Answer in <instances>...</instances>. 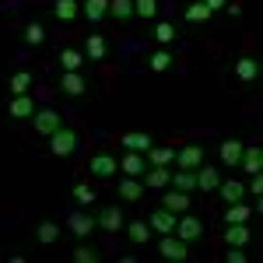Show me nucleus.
I'll return each instance as SVG.
<instances>
[{
    "instance_id": "obj_13",
    "label": "nucleus",
    "mask_w": 263,
    "mask_h": 263,
    "mask_svg": "<svg viewBox=\"0 0 263 263\" xmlns=\"http://www.w3.org/2000/svg\"><path fill=\"white\" fill-rule=\"evenodd\" d=\"M120 172L123 176H134V179H141L144 172H147V162L141 158V151H126L120 158Z\"/></svg>"
},
{
    "instance_id": "obj_34",
    "label": "nucleus",
    "mask_w": 263,
    "mask_h": 263,
    "mask_svg": "<svg viewBox=\"0 0 263 263\" xmlns=\"http://www.w3.org/2000/svg\"><path fill=\"white\" fill-rule=\"evenodd\" d=\"M21 42H25V46H42V42H46V28H42L39 21H32V25L21 32Z\"/></svg>"
},
{
    "instance_id": "obj_7",
    "label": "nucleus",
    "mask_w": 263,
    "mask_h": 263,
    "mask_svg": "<svg viewBox=\"0 0 263 263\" xmlns=\"http://www.w3.org/2000/svg\"><path fill=\"white\" fill-rule=\"evenodd\" d=\"M176 221H179V214H176V211H168V207H158V211H151V218H147L151 232H162V235H168V232L176 228Z\"/></svg>"
},
{
    "instance_id": "obj_32",
    "label": "nucleus",
    "mask_w": 263,
    "mask_h": 263,
    "mask_svg": "<svg viewBox=\"0 0 263 263\" xmlns=\"http://www.w3.org/2000/svg\"><path fill=\"white\" fill-rule=\"evenodd\" d=\"M7 88H11V95H28V88H32V74H28V70H18V74H11Z\"/></svg>"
},
{
    "instance_id": "obj_9",
    "label": "nucleus",
    "mask_w": 263,
    "mask_h": 263,
    "mask_svg": "<svg viewBox=\"0 0 263 263\" xmlns=\"http://www.w3.org/2000/svg\"><path fill=\"white\" fill-rule=\"evenodd\" d=\"M32 120H35V130H39L42 137H49L53 130H60V126H63V120H60V112H57V109H35V116H32Z\"/></svg>"
},
{
    "instance_id": "obj_21",
    "label": "nucleus",
    "mask_w": 263,
    "mask_h": 263,
    "mask_svg": "<svg viewBox=\"0 0 263 263\" xmlns=\"http://www.w3.org/2000/svg\"><path fill=\"white\" fill-rule=\"evenodd\" d=\"M249 239H253V228H249L246 221L228 224V228H224V242H228V246H246Z\"/></svg>"
},
{
    "instance_id": "obj_36",
    "label": "nucleus",
    "mask_w": 263,
    "mask_h": 263,
    "mask_svg": "<svg viewBox=\"0 0 263 263\" xmlns=\"http://www.w3.org/2000/svg\"><path fill=\"white\" fill-rule=\"evenodd\" d=\"M147 67H151L155 74H165V70L172 67V53H168V49H158V53H151V60H147Z\"/></svg>"
},
{
    "instance_id": "obj_1",
    "label": "nucleus",
    "mask_w": 263,
    "mask_h": 263,
    "mask_svg": "<svg viewBox=\"0 0 263 263\" xmlns=\"http://www.w3.org/2000/svg\"><path fill=\"white\" fill-rule=\"evenodd\" d=\"M49 151H53L57 158H67V155H74V151H78V134H74L70 126H60V130H53V134H49Z\"/></svg>"
},
{
    "instance_id": "obj_31",
    "label": "nucleus",
    "mask_w": 263,
    "mask_h": 263,
    "mask_svg": "<svg viewBox=\"0 0 263 263\" xmlns=\"http://www.w3.org/2000/svg\"><path fill=\"white\" fill-rule=\"evenodd\" d=\"M109 14H112L116 21L137 18V14H134V0H109Z\"/></svg>"
},
{
    "instance_id": "obj_26",
    "label": "nucleus",
    "mask_w": 263,
    "mask_h": 263,
    "mask_svg": "<svg viewBox=\"0 0 263 263\" xmlns=\"http://www.w3.org/2000/svg\"><path fill=\"white\" fill-rule=\"evenodd\" d=\"M105 14H109V0H84V18L91 25L105 21Z\"/></svg>"
},
{
    "instance_id": "obj_11",
    "label": "nucleus",
    "mask_w": 263,
    "mask_h": 263,
    "mask_svg": "<svg viewBox=\"0 0 263 263\" xmlns=\"http://www.w3.org/2000/svg\"><path fill=\"white\" fill-rule=\"evenodd\" d=\"M172 235L176 239H182V242H197L203 235V224L197 221V218H179L176 221V228H172Z\"/></svg>"
},
{
    "instance_id": "obj_6",
    "label": "nucleus",
    "mask_w": 263,
    "mask_h": 263,
    "mask_svg": "<svg viewBox=\"0 0 263 263\" xmlns=\"http://www.w3.org/2000/svg\"><path fill=\"white\" fill-rule=\"evenodd\" d=\"M239 168H242V172H249V176L263 172V147H260V144H246V147H242Z\"/></svg>"
},
{
    "instance_id": "obj_33",
    "label": "nucleus",
    "mask_w": 263,
    "mask_h": 263,
    "mask_svg": "<svg viewBox=\"0 0 263 263\" xmlns=\"http://www.w3.org/2000/svg\"><path fill=\"white\" fill-rule=\"evenodd\" d=\"M78 11H81L78 0H57V4H53V14H57L60 21H74V18H78Z\"/></svg>"
},
{
    "instance_id": "obj_8",
    "label": "nucleus",
    "mask_w": 263,
    "mask_h": 263,
    "mask_svg": "<svg viewBox=\"0 0 263 263\" xmlns=\"http://www.w3.org/2000/svg\"><path fill=\"white\" fill-rule=\"evenodd\" d=\"M60 88H63V95H70V99H84V91H88V81L81 78V70H63Z\"/></svg>"
},
{
    "instance_id": "obj_41",
    "label": "nucleus",
    "mask_w": 263,
    "mask_h": 263,
    "mask_svg": "<svg viewBox=\"0 0 263 263\" xmlns=\"http://www.w3.org/2000/svg\"><path fill=\"white\" fill-rule=\"evenodd\" d=\"M224 260H228V263H246L249 256L242 253V246H228V253H224Z\"/></svg>"
},
{
    "instance_id": "obj_5",
    "label": "nucleus",
    "mask_w": 263,
    "mask_h": 263,
    "mask_svg": "<svg viewBox=\"0 0 263 263\" xmlns=\"http://www.w3.org/2000/svg\"><path fill=\"white\" fill-rule=\"evenodd\" d=\"M260 74H263V67H260L256 57H239V60H235V78L242 84H256Z\"/></svg>"
},
{
    "instance_id": "obj_24",
    "label": "nucleus",
    "mask_w": 263,
    "mask_h": 263,
    "mask_svg": "<svg viewBox=\"0 0 263 263\" xmlns=\"http://www.w3.org/2000/svg\"><path fill=\"white\" fill-rule=\"evenodd\" d=\"M35 239H39L42 246L60 242V224H57V221H39V224H35Z\"/></svg>"
},
{
    "instance_id": "obj_20",
    "label": "nucleus",
    "mask_w": 263,
    "mask_h": 263,
    "mask_svg": "<svg viewBox=\"0 0 263 263\" xmlns=\"http://www.w3.org/2000/svg\"><path fill=\"white\" fill-rule=\"evenodd\" d=\"M218 193H221L224 203H235V200H242V197H249V193H246V182H239V179L218 182Z\"/></svg>"
},
{
    "instance_id": "obj_4",
    "label": "nucleus",
    "mask_w": 263,
    "mask_h": 263,
    "mask_svg": "<svg viewBox=\"0 0 263 263\" xmlns=\"http://www.w3.org/2000/svg\"><path fill=\"white\" fill-rule=\"evenodd\" d=\"M88 168H91V176H99V179H112V172H120V158H112L109 151H99V155L88 162Z\"/></svg>"
},
{
    "instance_id": "obj_28",
    "label": "nucleus",
    "mask_w": 263,
    "mask_h": 263,
    "mask_svg": "<svg viewBox=\"0 0 263 263\" xmlns=\"http://www.w3.org/2000/svg\"><path fill=\"white\" fill-rule=\"evenodd\" d=\"M249 218H253V211H249L242 200L228 203V211H224V224H239V221H249Z\"/></svg>"
},
{
    "instance_id": "obj_42",
    "label": "nucleus",
    "mask_w": 263,
    "mask_h": 263,
    "mask_svg": "<svg viewBox=\"0 0 263 263\" xmlns=\"http://www.w3.org/2000/svg\"><path fill=\"white\" fill-rule=\"evenodd\" d=\"M246 193H253V197H260V193H263V172L253 176V186H246Z\"/></svg>"
},
{
    "instance_id": "obj_43",
    "label": "nucleus",
    "mask_w": 263,
    "mask_h": 263,
    "mask_svg": "<svg viewBox=\"0 0 263 263\" xmlns=\"http://www.w3.org/2000/svg\"><path fill=\"white\" fill-rule=\"evenodd\" d=\"M203 4H207V11L214 14V11H224V4H228V0H203Z\"/></svg>"
},
{
    "instance_id": "obj_2",
    "label": "nucleus",
    "mask_w": 263,
    "mask_h": 263,
    "mask_svg": "<svg viewBox=\"0 0 263 263\" xmlns=\"http://www.w3.org/2000/svg\"><path fill=\"white\" fill-rule=\"evenodd\" d=\"M158 253L172 263H182V260H190V242H182V239H176L168 232V235H162V242H158Z\"/></svg>"
},
{
    "instance_id": "obj_17",
    "label": "nucleus",
    "mask_w": 263,
    "mask_h": 263,
    "mask_svg": "<svg viewBox=\"0 0 263 263\" xmlns=\"http://www.w3.org/2000/svg\"><path fill=\"white\" fill-rule=\"evenodd\" d=\"M120 144L126 147V151H141V155H144V151L155 144V137L144 134V130H130V134H123V137H120Z\"/></svg>"
},
{
    "instance_id": "obj_40",
    "label": "nucleus",
    "mask_w": 263,
    "mask_h": 263,
    "mask_svg": "<svg viewBox=\"0 0 263 263\" xmlns=\"http://www.w3.org/2000/svg\"><path fill=\"white\" fill-rule=\"evenodd\" d=\"M74 200L81 203V207L95 203V190H91V186H84V182H78V186H74Z\"/></svg>"
},
{
    "instance_id": "obj_37",
    "label": "nucleus",
    "mask_w": 263,
    "mask_h": 263,
    "mask_svg": "<svg viewBox=\"0 0 263 263\" xmlns=\"http://www.w3.org/2000/svg\"><path fill=\"white\" fill-rule=\"evenodd\" d=\"M70 256H74V263H99L102 260V253L95 249V246H78Z\"/></svg>"
},
{
    "instance_id": "obj_39",
    "label": "nucleus",
    "mask_w": 263,
    "mask_h": 263,
    "mask_svg": "<svg viewBox=\"0 0 263 263\" xmlns=\"http://www.w3.org/2000/svg\"><path fill=\"white\" fill-rule=\"evenodd\" d=\"M155 39L162 42V46H168V42L176 39V25H172V21H158V25H155Z\"/></svg>"
},
{
    "instance_id": "obj_15",
    "label": "nucleus",
    "mask_w": 263,
    "mask_h": 263,
    "mask_svg": "<svg viewBox=\"0 0 263 263\" xmlns=\"http://www.w3.org/2000/svg\"><path fill=\"white\" fill-rule=\"evenodd\" d=\"M218 182H221V172H218L214 165H200V168H197V190H200V193H214Z\"/></svg>"
},
{
    "instance_id": "obj_23",
    "label": "nucleus",
    "mask_w": 263,
    "mask_h": 263,
    "mask_svg": "<svg viewBox=\"0 0 263 263\" xmlns=\"http://www.w3.org/2000/svg\"><path fill=\"white\" fill-rule=\"evenodd\" d=\"M162 207L176 211V214H186V211H190V193H182V190H176V186H172V190L165 193V203H162Z\"/></svg>"
},
{
    "instance_id": "obj_10",
    "label": "nucleus",
    "mask_w": 263,
    "mask_h": 263,
    "mask_svg": "<svg viewBox=\"0 0 263 263\" xmlns=\"http://www.w3.org/2000/svg\"><path fill=\"white\" fill-rule=\"evenodd\" d=\"M95 224H99V228H105V232L112 235V232H120L126 221H123V211H120V207H116V203H109V207H102V211H99Z\"/></svg>"
},
{
    "instance_id": "obj_27",
    "label": "nucleus",
    "mask_w": 263,
    "mask_h": 263,
    "mask_svg": "<svg viewBox=\"0 0 263 263\" xmlns=\"http://www.w3.org/2000/svg\"><path fill=\"white\" fill-rule=\"evenodd\" d=\"M168 182H172L176 190H182V193H193V190H197V172H193V168H179Z\"/></svg>"
},
{
    "instance_id": "obj_16",
    "label": "nucleus",
    "mask_w": 263,
    "mask_h": 263,
    "mask_svg": "<svg viewBox=\"0 0 263 263\" xmlns=\"http://www.w3.org/2000/svg\"><path fill=\"white\" fill-rule=\"evenodd\" d=\"M116 193H120L126 203H137V200L144 197V182H141V179H134V176H123L120 186H116Z\"/></svg>"
},
{
    "instance_id": "obj_14",
    "label": "nucleus",
    "mask_w": 263,
    "mask_h": 263,
    "mask_svg": "<svg viewBox=\"0 0 263 263\" xmlns=\"http://www.w3.org/2000/svg\"><path fill=\"white\" fill-rule=\"evenodd\" d=\"M168 179H172L168 165H147V172H144V186H147V190H165Z\"/></svg>"
},
{
    "instance_id": "obj_3",
    "label": "nucleus",
    "mask_w": 263,
    "mask_h": 263,
    "mask_svg": "<svg viewBox=\"0 0 263 263\" xmlns=\"http://www.w3.org/2000/svg\"><path fill=\"white\" fill-rule=\"evenodd\" d=\"M203 158H207V151H203V144H186V147H179L176 151V165L179 168H200L203 165Z\"/></svg>"
},
{
    "instance_id": "obj_25",
    "label": "nucleus",
    "mask_w": 263,
    "mask_h": 263,
    "mask_svg": "<svg viewBox=\"0 0 263 263\" xmlns=\"http://www.w3.org/2000/svg\"><path fill=\"white\" fill-rule=\"evenodd\" d=\"M144 155H147V162H151V165H172V162H176V147H158V144H151Z\"/></svg>"
},
{
    "instance_id": "obj_30",
    "label": "nucleus",
    "mask_w": 263,
    "mask_h": 263,
    "mask_svg": "<svg viewBox=\"0 0 263 263\" xmlns=\"http://www.w3.org/2000/svg\"><path fill=\"white\" fill-rule=\"evenodd\" d=\"M186 21H190V25H207V21H211L207 4H203V0H193V4L186 7Z\"/></svg>"
},
{
    "instance_id": "obj_19",
    "label": "nucleus",
    "mask_w": 263,
    "mask_h": 263,
    "mask_svg": "<svg viewBox=\"0 0 263 263\" xmlns=\"http://www.w3.org/2000/svg\"><path fill=\"white\" fill-rule=\"evenodd\" d=\"M7 112L14 120H28V116H35V102H32V95H14L11 105H7Z\"/></svg>"
},
{
    "instance_id": "obj_35",
    "label": "nucleus",
    "mask_w": 263,
    "mask_h": 263,
    "mask_svg": "<svg viewBox=\"0 0 263 263\" xmlns=\"http://www.w3.org/2000/svg\"><path fill=\"white\" fill-rule=\"evenodd\" d=\"M60 63H63V70H81V67H84V53H81V49H63Z\"/></svg>"
},
{
    "instance_id": "obj_18",
    "label": "nucleus",
    "mask_w": 263,
    "mask_h": 263,
    "mask_svg": "<svg viewBox=\"0 0 263 263\" xmlns=\"http://www.w3.org/2000/svg\"><path fill=\"white\" fill-rule=\"evenodd\" d=\"M242 147L246 144L242 141H235V137H228V141H221V162L228 165V168H239V158H242Z\"/></svg>"
},
{
    "instance_id": "obj_38",
    "label": "nucleus",
    "mask_w": 263,
    "mask_h": 263,
    "mask_svg": "<svg viewBox=\"0 0 263 263\" xmlns=\"http://www.w3.org/2000/svg\"><path fill=\"white\" fill-rule=\"evenodd\" d=\"M134 14H137V18H155V14H158V0H134Z\"/></svg>"
},
{
    "instance_id": "obj_12",
    "label": "nucleus",
    "mask_w": 263,
    "mask_h": 263,
    "mask_svg": "<svg viewBox=\"0 0 263 263\" xmlns=\"http://www.w3.org/2000/svg\"><path fill=\"white\" fill-rule=\"evenodd\" d=\"M67 228H70L78 239H88V235H91L99 224H95V218H91V214H81V211H74V214L67 218Z\"/></svg>"
},
{
    "instance_id": "obj_22",
    "label": "nucleus",
    "mask_w": 263,
    "mask_h": 263,
    "mask_svg": "<svg viewBox=\"0 0 263 263\" xmlns=\"http://www.w3.org/2000/svg\"><path fill=\"white\" fill-rule=\"evenodd\" d=\"M105 53H109V42L102 39V35H88V42H84V60H105Z\"/></svg>"
},
{
    "instance_id": "obj_29",
    "label": "nucleus",
    "mask_w": 263,
    "mask_h": 263,
    "mask_svg": "<svg viewBox=\"0 0 263 263\" xmlns=\"http://www.w3.org/2000/svg\"><path fill=\"white\" fill-rule=\"evenodd\" d=\"M123 228H126L130 242H137V246H144L147 239H151V224L147 221H130V224H123Z\"/></svg>"
}]
</instances>
